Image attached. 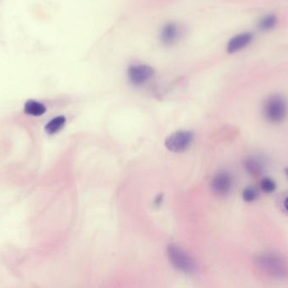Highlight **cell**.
Listing matches in <instances>:
<instances>
[{
    "mask_svg": "<svg viewBox=\"0 0 288 288\" xmlns=\"http://www.w3.org/2000/svg\"><path fill=\"white\" fill-rule=\"evenodd\" d=\"M256 263L269 276L278 279L288 278V262L278 254H262L256 257Z\"/></svg>",
    "mask_w": 288,
    "mask_h": 288,
    "instance_id": "cell-1",
    "label": "cell"
},
{
    "mask_svg": "<svg viewBox=\"0 0 288 288\" xmlns=\"http://www.w3.org/2000/svg\"><path fill=\"white\" fill-rule=\"evenodd\" d=\"M263 114L267 121L279 124L288 114V104L286 98L281 95L270 96L263 105Z\"/></svg>",
    "mask_w": 288,
    "mask_h": 288,
    "instance_id": "cell-2",
    "label": "cell"
},
{
    "mask_svg": "<svg viewBox=\"0 0 288 288\" xmlns=\"http://www.w3.org/2000/svg\"><path fill=\"white\" fill-rule=\"evenodd\" d=\"M168 256L173 266L181 272L193 273L197 270L194 260L178 246L170 245L168 247Z\"/></svg>",
    "mask_w": 288,
    "mask_h": 288,
    "instance_id": "cell-3",
    "label": "cell"
},
{
    "mask_svg": "<svg viewBox=\"0 0 288 288\" xmlns=\"http://www.w3.org/2000/svg\"><path fill=\"white\" fill-rule=\"evenodd\" d=\"M194 139L191 131L180 130L168 136L165 146L173 152H182L191 146Z\"/></svg>",
    "mask_w": 288,
    "mask_h": 288,
    "instance_id": "cell-4",
    "label": "cell"
},
{
    "mask_svg": "<svg viewBox=\"0 0 288 288\" xmlns=\"http://www.w3.org/2000/svg\"><path fill=\"white\" fill-rule=\"evenodd\" d=\"M154 76V70L147 64H132L127 70V77L130 83L135 86H140L150 80Z\"/></svg>",
    "mask_w": 288,
    "mask_h": 288,
    "instance_id": "cell-5",
    "label": "cell"
},
{
    "mask_svg": "<svg viewBox=\"0 0 288 288\" xmlns=\"http://www.w3.org/2000/svg\"><path fill=\"white\" fill-rule=\"evenodd\" d=\"M183 36V28L175 22H170L164 24L160 32L159 39L165 46H174L177 44Z\"/></svg>",
    "mask_w": 288,
    "mask_h": 288,
    "instance_id": "cell-6",
    "label": "cell"
},
{
    "mask_svg": "<svg viewBox=\"0 0 288 288\" xmlns=\"http://www.w3.org/2000/svg\"><path fill=\"white\" fill-rule=\"evenodd\" d=\"M233 178L231 175L226 172H221L213 178L212 188L213 191L219 196H225L231 190Z\"/></svg>",
    "mask_w": 288,
    "mask_h": 288,
    "instance_id": "cell-7",
    "label": "cell"
},
{
    "mask_svg": "<svg viewBox=\"0 0 288 288\" xmlns=\"http://www.w3.org/2000/svg\"><path fill=\"white\" fill-rule=\"evenodd\" d=\"M254 36L251 32H243L235 36L229 40L227 45V51L229 54H235L245 48L253 40Z\"/></svg>",
    "mask_w": 288,
    "mask_h": 288,
    "instance_id": "cell-8",
    "label": "cell"
},
{
    "mask_svg": "<svg viewBox=\"0 0 288 288\" xmlns=\"http://www.w3.org/2000/svg\"><path fill=\"white\" fill-rule=\"evenodd\" d=\"M245 168L249 174L256 176L264 171L265 164L261 158L256 156L249 158L245 162Z\"/></svg>",
    "mask_w": 288,
    "mask_h": 288,
    "instance_id": "cell-9",
    "label": "cell"
},
{
    "mask_svg": "<svg viewBox=\"0 0 288 288\" xmlns=\"http://www.w3.org/2000/svg\"><path fill=\"white\" fill-rule=\"evenodd\" d=\"M24 112L27 114L32 115V116H41L46 112V106L43 104H40L39 102L34 101V100H29L24 104Z\"/></svg>",
    "mask_w": 288,
    "mask_h": 288,
    "instance_id": "cell-10",
    "label": "cell"
},
{
    "mask_svg": "<svg viewBox=\"0 0 288 288\" xmlns=\"http://www.w3.org/2000/svg\"><path fill=\"white\" fill-rule=\"evenodd\" d=\"M277 24H278V17L276 16L275 14H267L259 20V30L262 32H269L274 29Z\"/></svg>",
    "mask_w": 288,
    "mask_h": 288,
    "instance_id": "cell-11",
    "label": "cell"
},
{
    "mask_svg": "<svg viewBox=\"0 0 288 288\" xmlns=\"http://www.w3.org/2000/svg\"><path fill=\"white\" fill-rule=\"evenodd\" d=\"M66 122V118L64 116H58V117L54 118L50 122L46 125L45 130L49 134L57 133L61 128L64 126Z\"/></svg>",
    "mask_w": 288,
    "mask_h": 288,
    "instance_id": "cell-12",
    "label": "cell"
},
{
    "mask_svg": "<svg viewBox=\"0 0 288 288\" xmlns=\"http://www.w3.org/2000/svg\"><path fill=\"white\" fill-rule=\"evenodd\" d=\"M258 191L256 188L250 186V187L245 188L242 193L243 200L247 203H251L255 202L257 197H258Z\"/></svg>",
    "mask_w": 288,
    "mask_h": 288,
    "instance_id": "cell-13",
    "label": "cell"
},
{
    "mask_svg": "<svg viewBox=\"0 0 288 288\" xmlns=\"http://www.w3.org/2000/svg\"><path fill=\"white\" fill-rule=\"evenodd\" d=\"M261 188L265 193H272L277 188V184L275 181L269 177H265L261 181Z\"/></svg>",
    "mask_w": 288,
    "mask_h": 288,
    "instance_id": "cell-14",
    "label": "cell"
},
{
    "mask_svg": "<svg viewBox=\"0 0 288 288\" xmlns=\"http://www.w3.org/2000/svg\"><path fill=\"white\" fill-rule=\"evenodd\" d=\"M284 207H285V209L288 212V197H287V198H285V200H284Z\"/></svg>",
    "mask_w": 288,
    "mask_h": 288,
    "instance_id": "cell-15",
    "label": "cell"
},
{
    "mask_svg": "<svg viewBox=\"0 0 288 288\" xmlns=\"http://www.w3.org/2000/svg\"><path fill=\"white\" fill-rule=\"evenodd\" d=\"M285 174H286V175H287V176H288V168L285 169Z\"/></svg>",
    "mask_w": 288,
    "mask_h": 288,
    "instance_id": "cell-16",
    "label": "cell"
}]
</instances>
